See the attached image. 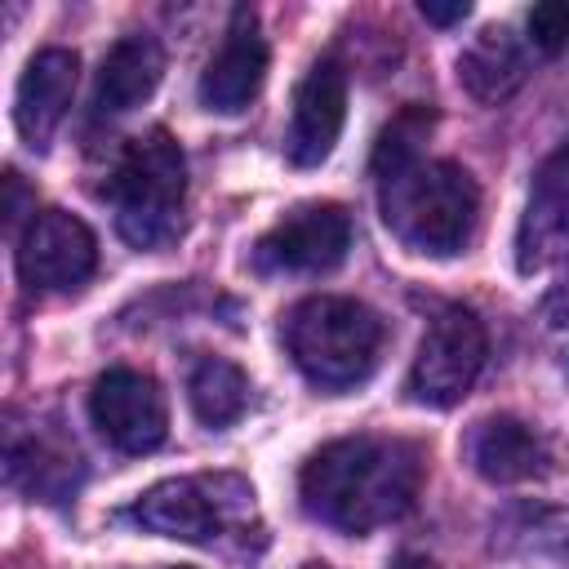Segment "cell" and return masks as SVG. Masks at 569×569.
<instances>
[{
	"label": "cell",
	"mask_w": 569,
	"mask_h": 569,
	"mask_svg": "<svg viewBox=\"0 0 569 569\" xmlns=\"http://www.w3.org/2000/svg\"><path fill=\"white\" fill-rule=\"evenodd\" d=\"M485 356H489V338L480 316L467 307H440L409 365V378H405L409 400L427 409H453L480 378Z\"/></svg>",
	"instance_id": "cell-6"
},
{
	"label": "cell",
	"mask_w": 569,
	"mask_h": 569,
	"mask_svg": "<svg viewBox=\"0 0 569 569\" xmlns=\"http://www.w3.org/2000/svg\"><path fill=\"white\" fill-rule=\"evenodd\" d=\"M525 80V49L507 27H485L458 53V84L476 102H502Z\"/></svg>",
	"instance_id": "cell-16"
},
{
	"label": "cell",
	"mask_w": 569,
	"mask_h": 569,
	"mask_svg": "<svg viewBox=\"0 0 569 569\" xmlns=\"http://www.w3.org/2000/svg\"><path fill=\"white\" fill-rule=\"evenodd\" d=\"M351 249V218L333 200L289 209L271 231L253 244L258 276H325Z\"/></svg>",
	"instance_id": "cell-7"
},
{
	"label": "cell",
	"mask_w": 569,
	"mask_h": 569,
	"mask_svg": "<svg viewBox=\"0 0 569 569\" xmlns=\"http://www.w3.org/2000/svg\"><path fill=\"white\" fill-rule=\"evenodd\" d=\"M529 40L538 53H560L569 44V4L565 0H547L529 9Z\"/></svg>",
	"instance_id": "cell-20"
},
{
	"label": "cell",
	"mask_w": 569,
	"mask_h": 569,
	"mask_svg": "<svg viewBox=\"0 0 569 569\" xmlns=\"http://www.w3.org/2000/svg\"><path fill=\"white\" fill-rule=\"evenodd\" d=\"M76 71H80V58L71 49H40L27 62L18 93H13V120L31 147H44L53 129L62 124L71 93H76Z\"/></svg>",
	"instance_id": "cell-12"
},
{
	"label": "cell",
	"mask_w": 569,
	"mask_h": 569,
	"mask_svg": "<svg viewBox=\"0 0 569 569\" xmlns=\"http://www.w3.org/2000/svg\"><path fill=\"white\" fill-rule=\"evenodd\" d=\"M98 267V240L93 231L67 213V209H40L31 213L22 240H18V276L36 293H67L80 289Z\"/></svg>",
	"instance_id": "cell-8"
},
{
	"label": "cell",
	"mask_w": 569,
	"mask_h": 569,
	"mask_svg": "<svg viewBox=\"0 0 569 569\" xmlns=\"http://www.w3.org/2000/svg\"><path fill=\"white\" fill-rule=\"evenodd\" d=\"M89 418L120 453H151L169 436L164 391L142 369H107L89 391Z\"/></svg>",
	"instance_id": "cell-9"
},
{
	"label": "cell",
	"mask_w": 569,
	"mask_h": 569,
	"mask_svg": "<svg viewBox=\"0 0 569 569\" xmlns=\"http://www.w3.org/2000/svg\"><path fill=\"white\" fill-rule=\"evenodd\" d=\"M187 400L204 427H231L249 409V378L222 356H200L187 378Z\"/></svg>",
	"instance_id": "cell-18"
},
{
	"label": "cell",
	"mask_w": 569,
	"mask_h": 569,
	"mask_svg": "<svg viewBox=\"0 0 569 569\" xmlns=\"http://www.w3.org/2000/svg\"><path fill=\"white\" fill-rule=\"evenodd\" d=\"M129 516L160 538L209 547L227 529H249L253 489L240 476H178V480L151 485L129 507Z\"/></svg>",
	"instance_id": "cell-5"
},
{
	"label": "cell",
	"mask_w": 569,
	"mask_h": 569,
	"mask_svg": "<svg viewBox=\"0 0 569 569\" xmlns=\"http://www.w3.org/2000/svg\"><path fill=\"white\" fill-rule=\"evenodd\" d=\"M298 569H333V565H325V560H307V565H298Z\"/></svg>",
	"instance_id": "cell-25"
},
{
	"label": "cell",
	"mask_w": 569,
	"mask_h": 569,
	"mask_svg": "<svg viewBox=\"0 0 569 569\" xmlns=\"http://www.w3.org/2000/svg\"><path fill=\"white\" fill-rule=\"evenodd\" d=\"M422 489V449L400 436H342L298 471L302 511L338 533H369L400 520Z\"/></svg>",
	"instance_id": "cell-1"
},
{
	"label": "cell",
	"mask_w": 569,
	"mask_h": 569,
	"mask_svg": "<svg viewBox=\"0 0 569 569\" xmlns=\"http://www.w3.org/2000/svg\"><path fill=\"white\" fill-rule=\"evenodd\" d=\"M471 462L493 485H525V480H538V476L551 471V449L529 422H520L511 413H498V418H485L476 427Z\"/></svg>",
	"instance_id": "cell-13"
},
{
	"label": "cell",
	"mask_w": 569,
	"mask_h": 569,
	"mask_svg": "<svg viewBox=\"0 0 569 569\" xmlns=\"http://www.w3.org/2000/svg\"><path fill=\"white\" fill-rule=\"evenodd\" d=\"M382 342H387V329L378 311L356 298L316 293L284 316V347L298 373L320 391L360 387L373 373Z\"/></svg>",
	"instance_id": "cell-3"
},
{
	"label": "cell",
	"mask_w": 569,
	"mask_h": 569,
	"mask_svg": "<svg viewBox=\"0 0 569 569\" xmlns=\"http://www.w3.org/2000/svg\"><path fill=\"white\" fill-rule=\"evenodd\" d=\"M378 209L387 231L427 258H453L471 244L480 218V191L453 160H405L378 173Z\"/></svg>",
	"instance_id": "cell-2"
},
{
	"label": "cell",
	"mask_w": 569,
	"mask_h": 569,
	"mask_svg": "<svg viewBox=\"0 0 569 569\" xmlns=\"http://www.w3.org/2000/svg\"><path fill=\"white\" fill-rule=\"evenodd\" d=\"M4 191H9V204H4V213H9V227L22 218V178L18 173H4Z\"/></svg>",
	"instance_id": "cell-22"
},
{
	"label": "cell",
	"mask_w": 569,
	"mask_h": 569,
	"mask_svg": "<svg viewBox=\"0 0 569 569\" xmlns=\"http://www.w3.org/2000/svg\"><path fill=\"white\" fill-rule=\"evenodd\" d=\"M347 120V76L333 58H320L307 67V76L293 89V111H289V133H284V156L298 169H311L329 160L338 133Z\"/></svg>",
	"instance_id": "cell-10"
},
{
	"label": "cell",
	"mask_w": 569,
	"mask_h": 569,
	"mask_svg": "<svg viewBox=\"0 0 569 569\" xmlns=\"http://www.w3.org/2000/svg\"><path fill=\"white\" fill-rule=\"evenodd\" d=\"M520 271H542L569 253V169L547 160L533 178V196L520 222Z\"/></svg>",
	"instance_id": "cell-14"
},
{
	"label": "cell",
	"mask_w": 569,
	"mask_h": 569,
	"mask_svg": "<svg viewBox=\"0 0 569 569\" xmlns=\"http://www.w3.org/2000/svg\"><path fill=\"white\" fill-rule=\"evenodd\" d=\"M182 196H187V160L164 129L124 147L111 173V204H116V231L133 249H160L178 236Z\"/></svg>",
	"instance_id": "cell-4"
},
{
	"label": "cell",
	"mask_w": 569,
	"mask_h": 569,
	"mask_svg": "<svg viewBox=\"0 0 569 569\" xmlns=\"http://www.w3.org/2000/svg\"><path fill=\"white\" fill-rule=\"evenodd\" d=\"M391 569H436V565H431L427 556H400V560H396Z\"/></svg>",
	"instance_id": "cell-23"
},
{
	"label": "cell",
	"mask_w": 569,
	"mask_h": 569,
	"mask_svg": "<svg viewBox=\"0 0 569 569\" xmlns=\"http://www.w3.org/2000/svg\"><path fill=\"white\" fill-rule=\"evenodd\" d=\"M427 129H431V111H427V107H405V111L382 129V138H378V147H373V173H387V169H396V164H405V160H418Z\"/></svg>",
	"instance_id": "cell-19"
},
{
	"label": "cell",
	"mask_w": 569,
	"mask_h": 569,
	"mask_svg": "<svg viewBox=\"0 0 569 569\" xmlns=\"http://www.w3.org/2000/svg\"><path fill=\"white\" fill-rule=\"evenodd\" d=\"M551 160H556V164H565V169H569V142H565V147H560V151H556V156H551Z\"/></svg>",
	"instance_id": "cell-24"
},
{
	"label": "cell",
	"mask_w": 569,
	"mask_h": 569,
	"mask_svg": "<svg viewBox=\"0 0 569 569\" xmlns=\"http://www.w3.org/2000/svg\"><path fill=\"white\" fill-rule=\"evenodd\" d=\"M178 569H187V565H178Z\"/></svg>",
	"instance_id": "cell-26"
},
{
	"label": "cell",
	"mask_w": 569,
	"mask_h": 569,
	"mask_svg": "<svg viewBox=\"0 0 569 569\" xmlns=\"http://www.w3.org/2000/svg\"><path fill=\"white\" fill-rule=\"evenodd\" d=\"M160 76H164V53H160V44H156L151 36H142V31H138V36H120V40L107 49L102 67H98L93 107H98L102 116H124V111H133L138 102H147V98L156 93Z\"/></svg>",
	"instance_id": "cell-15"
},
{
	"label": "cell",
	"mask_w": 569,
	"mask_h": 569,
	"mask_svg": "<svg viewBox=\"0 0 569 569\" xmlns=\"http://www.w3.org/2000/svg\"><path fill=\"white\" fill-rule=\"evenodd\" d=\"M267 80V40L258 31L253 9H236L218 53L200 71V107L218 116L244 111Z\"/></svg>",
	"instance_id": "cell-11"
},
{
	"label": "cell",
	"mask_w": 569,
	"mask_h": 569,
	"mask_svg": "<svg viewBox=\"0 0 569 569\" xmlns=\"http://www.w3.org/2000/svg\"><path fill=\"white\" fill-rule=\"evenodd\" d=\"M493 551L516 560H569V511L520 502L493 520Z\"/></svg>",
	"instance_id": "cell-17"
},
{
	"label": "cell",
	"mask_w": 569,
	"mask_h": 569,
	"mask_svg": "<svg viewBox=\"0 0 569 569\" xmlns=\"http://www.w3.org/2000/svg\"><path fill=\"white\" fill-rule=\"evenodd\" d=\"M418 13H422L427 22H436V27H453V22H462V18L471 13V4H467V0H449V4H440V0H422Z\"/></svg>",
	"instance_id": "cell-21"
}]
</instances>
